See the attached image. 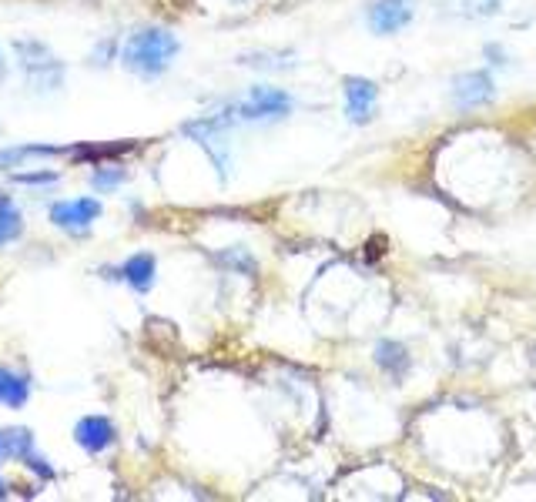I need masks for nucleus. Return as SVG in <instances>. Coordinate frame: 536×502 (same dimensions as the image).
Masks as SVG:
<instances>
[{
	"instance_id": "1",
	"label": "nucleus",
	"mask_w": 536,
	"mask_h": 502,
	"mask_svg": "<svg viewBox=\"0 0 536 502\" xmlns=\"http://www.w3.org/2000/svg\"><path fill=\"white\" fill-rule=\"evenodd\" d=\"M295 111V98L282 88H268V84H255L245 98H228L212 111L225 128L235 124H268V121H285Z\"/></svg>"
},
{
	"instance_id": "2",
	"label": "nucleus",
	"mask_w": 536,
	"mask_h": 502,
	"mask_svg": "<svg viewBox=\"0 0 536 502\" xmlns=\"http://www.w3.org/2000/svg\"><path fill=\"white\" fill-rule=\"evenodd\" d=\"M178 51H181L178 37L165 31V27H141V31H134L128 41H124L121 61L131 74L161 77L178 57Z\"/></svg>"
},
{
	"instance_id": "3",
	"label": "nucleus",
	"mask_w": 536,
	"mask_h": 502,
	"mask_svg": "<svg viewBox=\"0 0 536 502\" xmlns=\"http://www.w3.org/2000/svg\"><path fill=\"white\" fill-rule=\"evenodd\" d=\"M17 64L34 84V91H57L64 84V61L41 41H17Z\"/></svg>"
},
{
	"instance_id": "4",
	"label": "nucleus",
	"mask_w": 536,
	"mask_h": 502,
	"mask_svg": "<svg viewBox=\"0 0 536 502\" xmlns=\"http://www.w3.org/2000/svg\"><path fill=\"white\" fill-rule=\"evenodd\" d=\"M496 98V81L486 67H476V71H463L453 77L449 84V101H453L456 111H476L486 108Z\"/></svg>"
},
{
	"instance_id": "5",
	"label": "nucleus",
	"mask_w": 536,
	"mask_h": 502,
	"mask_svg": "<svg viewBox=\"0 0 536 502\" xmlns=\"http://www.w3.org/2000/svg\"><path fill=\"white\" fill-rule=\"evenodd\" d=\"M416 17V0H369L366 27L379 37H392L406 31Z\"/></svg>"
},
{
	"instance_id": "6",
	"label": "nucleus",
	"mask_w": 536,
	"mask_h": 502,
	"mask_svg": "<svg viewBox=\"0 0 536 502\" xmlns=\"http://www.w3.org/2000/svg\"><path fill=\"white\" fill-rule=\"evenodd\" d=\"M342 98H346V121L349 124H369L379 111V84L369 77L349 74L342 81Z\"/></svg>"
},
{
	"instance_id": "7",
	"label": "nucleus",
	"mask_w": 536,
	"mask_h": 502,
	"mask_svg": "<svg viewBox=\"0 0 536 502\" xmlns=\"http://www.w3.org/2000/svg\"><path fill=\"white\" fill-rule=\"evenodd\" d=\"M98 218H101L98 198H71V201H54L51 205V221L57 228L71 231V235H84Z\"/></svg>"
},
{
	"instance_id": "8",
	"label": "nucleus",
	"mask_w": 536,
	"mask_h": 502,
	"mask_svg": "<svg viewBox=\"0 0 536 502\" xmlns=\"http://www.w3.org/2000/svg\"><path fill=\"white\" fill-rule=\"evenodd\" d=\"M114 439H118V429H114L108 415H84L78 426H74V442L84 452H91V456H101L104 449L114 446Z\"/></svg>"
},
{
	"instance_id": "9",
	"label": "nucleus",
	"mask_w": 536,
	"mask_h": 502,
	"mask_svg": "<svg viewBox=\"0 0 536 502\" xmlns=\"http://www.w3.org/2000/svg\"><path fill=\"white\" fill-rule=\"evenodd\" d=\"M372 359H376V365L392 382H402L409 369H413V355H409V349L399 339H379L376 349H372Z\"/></svg>"
},
{
	"instance_id": "10",
	"label": "nucleus",
	"mask_w": 536,
	"mask_h": 502,
	"mask_svg": "<svg viewBox=\"0 0 536 502\" xmlns=\"http://www.w3.org/2000/svg\"><path fill=\"white\" fill-rule=\"evenodd\" d=\"M111 278H121L124 285H131L134 292H151V285H155V275H158V262L155 255H148V251H138V255H131L128 262H124L118 272H108Z\"/></svg>"
},
{
	"instance_id": "11",
	"label": "nucleus",
	"mask_w": 536,
	"mask_h": 502,
	"mask_svg": "<svg viewBox=\"0 0 536 502\" xmlns=\"http://www.w3.org/2000/svg\"><path fill=\"white\" fill-rule=\"evenodd\" d=\"M27 399H31V379L7 365H0V405L7 409H24Z\"/></svg>"
},
{
	"instance_id": "12",
	"label": "nucleus",
	"mask_w": 536,
	"mask_h": 502,
	"mask_svg": "<svg viewBox=\"0 0 536 502\" xmlns=\"http://www.w3.org/2000/svg\"><path fill=\"white\" fill-rule=\"evenodd\" d=\"M34 452V432L11 426V429H0V462H11V459H27Z\"/></svg>"
},
{
	"instance_id": "13",
	"label": "nucleus",
	"mask_w": 536,
	"mask_h": 502,
	"mask_svg": "<svg viewBox=\"0 0 536 502\" xmlns=\"http://www.w3.org/2000/svg\"><path fill=\"white\" fill-rule=\"evenodd\" d=\"M238 64L255 67V71H292L295 51H252L238 57Z\"/></svg>"
},
{
	"instance_id": "14",
	"label": "nucleus",
	"mask_w": 536,
	"mask_h": 502,
	"mask_svg": "<svg viewBox=\"0 0 536 502\" xmlns=\"http://www.w3.org/2000/svg\"><path fill=\"white\" fill-rule=\"evenodd\" d=\"M215 262L222 265L225 272H232V275H248V278L258 275V258L248 248H242V245H232V248L218 251Z\"/></svg>"
},
{
	"instance_id": "15",
	"label": "nucleus",
	"mask_w": 536,
	"mask_h": 502,
	"mask_svg": "<svg viewBox=\"0 0 536 502\" xmlns=\"http://www.w3.org/2000/svg\"><path fill=\"white\" fill-rule=\"evenodd\" d=\"M446 4L456 7V11L466 17H493V14H500L503 0H446Z\"/></svg>"
},
{
	"instance_id": "16",
	"label": "nucleus",
	"mask_w": 536,
	"mask_h": 502,
	"mask_svg": "<svg viewBox=\"0 0 536 502\" xmlns=\"http://www.w3.org/2000/svg\"><path fill=\"white\" fill-rule=\"evenodd\" d=\"M17 235H21V211L4 205L0 208V248L11 245Z\"/></svg>"
},
{
	"instance_id": "17",
	"label": "nucleus",
	"mask_w": 536,
	"mask_h": 502,
	"mask_svg": "<svg viewBox=\"0 0 536 502\" xmlns=\"http://www.w3.org/2000/svg\"><path fill=\"white\" fill-rule=\"evenodd\" d=\"M124 178H128V171H124L121 164H111V168H101V171H94L91 185L98 188V191H114V188L121 185Z\"/></svg>"
},
{
	"instance_id": "18",
	"label": "nucleus",
	"mask_w": 536,
	"mask_h": 502,
	"mask_svg": "<svg viewBox=\"0 0 536 502\" xmlns=\"http://www.w3.org/2000/svg\"><path fill=\"white\" fill-rule=\"evenodd\" d=\"M483 57H486V64H490V67H506V64H510V51H506L500 41L486 44L483 47Z\"/></svg>"
},
{
	"instance_id": "19",
	"label": "nucleus",
	"mask_w": 536,
	"mask_h": 502,
	"mask_svg": "<svg viewBox=\"0 0 536 502\" xmlns=\"http://www.w3.org/2000/svg\"><path fill=\"white\" fill-rule=\"evenodd\" d=\"M17 185H57L54 171H44V175H14Z\"/></svg>"
},
{
	"instance_id": "20",
	"label": "nucleus",
	"mask_w": 536,
	"mask_h": 502,
	"mask_svg": "<svg viewBox=\"0 0 536 502\" xmlns=\"http://www.w3.org/2000/svg\"><path fill=\"white\" fill-rule=\"evenodd\" d=\"M24 466H27V469H34V472H37V476H41V479H54V469L47 466V462H44L41 456H37V452H31V456L24 459Z\"/></svg>"
},
{
	"instance_id": "21",
	"label": "nucleus",
	"mask_w": 536,
	"mask_h": 502,
	"mask_svg": "<svg viewBox=\"0 0 536 502\" xmlns=\"http://www.w3.org/2000/svg\"><path fill=\"white\" fill-rule=\"evenodd\" d=\"M111 54H114V41H104L98 51H94V64H108L104 57H111Z\"/></svg>"
},
{
	"instance_id": "22",
	"label": "nucleus",
	"mask_w": 536,
	"mask_h": 502,
	"mask_svg": "<svg viewBox=\"0 0 536 502\" xmlns=\"http://www.w3.org/2000/svg\"><path fill=\"white\" fill-rule=\"evenodd\" d=\"M4 496H7V482L0 479V499H4Z\"/></svg>"
},
{
	"instance_id": "23",
	"label": "nucleus",
	"mask_w": 536,
	"mask_h": 502,
	"mask_svg": "<svg viewBox=\"0 0 536 502\" xmlns=\"http://www.w3.org/2000/svg\"><path fill=\"white\" fill-rule=\"evenodd\" d=\"M4 205H11V201H7L4 195H0V208H4Z\"/></svg>"
},
{
	"instance_id": "24",
	"label": "nucleus",
	"mask_w": 536,
	"mask_h": 502,
	"mask_svg": "<svg viewBox=\"0 0 536 502\" xmlns=\"http://www.w3.org/2000/svg\"><path fill=\"white\" fill-rule=\"evenodd\" d=\"M0 77H4V61H0Z\"/></svg>"
},
{
	"instance_id": "25",
	"label": "nucleus",
	"mask_w": 536,
	"mask_h": 502,
	"mask_svg": "<svg viewBox=\"0 0 536 502\" xmlns=\"http://www.w3.org/2000/svg\"><path fill=\"white\" fill-rule=\"evenodd\" d=\"M235 4H242V0H235Z\"/></svg>"
}]
</instances>
